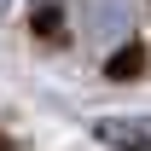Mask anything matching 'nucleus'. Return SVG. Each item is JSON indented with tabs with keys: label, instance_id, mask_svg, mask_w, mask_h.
Returning a JSON list of instances; mask_svg holds the SVG:
<instances>
[{
	"label": "nucleus",
	"instance_id": "f257e3e1",
	"mask_svg": "<svg viewBox=\"0 0 151 151\" xmlns=\"http://www.w3.org/2000/svg\"><path fill=\"white\" fill-rule=\"evenodd\" d=\"M81 29L93 47H116L134 29V0H81Z\"/></svg>",
	"mask_w": 151,
	"mask_h": 151
},
{
	"label": "nucleus",
	"instance_id": "f03ea898",
	"mask_svg": "<svg viewBox=\"0 0 151 151\" xmlns=\"http://www.w3.org/2000/svg\"><path fill=\"white\" fill-rule=\"evenodd\" d=\"M93 134H99V145H111V151H151V116H139V111L99 116Z\"/></svg>",
	"mask_w": 151,
	"mask_h": 151
},
{
	"label": "nucleus",
	"instance_id": "7ed1b4c3",
	"mask_svg": "<svg viewBox=\"0 0 151 151\" xmlns=\"http://www.w3.org/2000/svg\"><path fill=\"white\" fill-rule=\"evenodd\" d=\"M139 70H145V52H116L111 58V76H116V81H128V76H139Z\"/></svg>",
	"mask_w": 151,
	"mask_h": 151
},
{
	"label": "nucleus",
	"instance_id": "20e7f679",
	"mask_svg": "<svg viewBox=\"0 0 151 151\" xmlns=\"http://www.w3.org/2000/svg\"><path fill=\"white\" fill-rule=\"evenodd\" d=\"M0 12H6V0H0Z\"/></svg>",
	"mask_w": 151,
	"mask_h": 151
}]
</instances>
